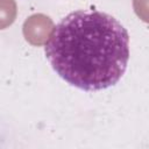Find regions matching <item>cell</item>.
Wrapping results in <instances>:
<instances>
[{"instance_id":"1","label":"cell","mask_w":149,"mask_h":149,"mask_svg":"<svg viewBox=\"0 0 149 149\" xmlns=\"http://www.w3.org/2000/svg\"><path fill=\"white\" fill-rule=\"evenodd\" d=\"M45 55L69 84L86 91L104 90L116 84L126 71L129 36L109 14L77 10L55 27Z\"/></svg>"},{"instance_id":"2","label":"cell","mask_w":149,"mask_h":149,"mask_svg":"<svg viewBox=\"0 0 149 149\" xmlns=\"http://www.w3.org/2000/svg\"><path fill=\"white\" fill-rule=\"evenodd\" d=\"M55 24L44 14H34L23 23V36L33 45H43L50 38Z\"/></svg>"},{"instance_id":"3","label":"cell","mask_w":149,"mask_h":149,"mask_svg":"<svg viewBox=\"0 0 149 149\" xmlns=\"http://www.w3.org/2000/svg\"><path fill=\"white\" fill-rule=\"evenodd\" d=\"M16 14L15 0H0V29L9 27L15 21Z\"/></svg>"}]
</instances>
